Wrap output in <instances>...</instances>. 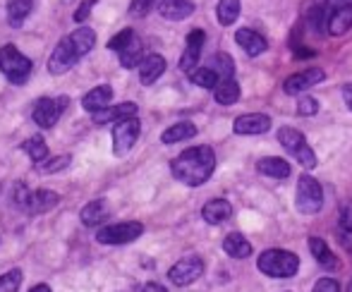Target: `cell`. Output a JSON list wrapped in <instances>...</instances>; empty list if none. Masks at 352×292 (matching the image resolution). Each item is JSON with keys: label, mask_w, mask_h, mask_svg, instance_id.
I'll return each mask as SVG.
<instances>
[{"label": "cell", "mask_w": 352, "mask_h": 292, "mask_svg": "<svg viewBox=\"0 0 352 292\" xmlns=\"http://www.w3.org/2000/svg\"><path fill=\"white\" fill-rule=\"evenodd\" d=\"M140 132H142V125L137 117L116 122V127H113V153H116V156H125V153L137 144Z\"/></svg>", "instance_id": "ba28073f"}, {"label": "cell", "mask_w": 352, "mask_h": 292, "mask_svg": "<svg viewBox=\"0 0 352 292\" xmlns=\"http://www.w3.org/2000/svg\"><path fill=\"white\" fill-rule=\"evenodd\" d=\"M324 79H326L324 70L309 67V70H302V72L292 74V77H287L285 82H283V91H285L287 96H297V93H302V91H307V89L316 87V84L324 82Z\"/></svg>", "instance_id": "9c48e42d"}, {"label": "cell", "mask_w": 352, "mask_h": 292, "mask_svg": "<svg viewBox=\"0 0 352 292\" xmlns=\"http://www.w3.org/2000/svg\"><path fill=\"white\" fill-rule=\"evenodd\" d=\"M120 65L125 67V70H135L137 65L142 63V58H144V46H142V41L137 36H132V41L127 43L125 48H122L120 53Z\"/></svg>", "instance_id": "f1b7e54d"}, {"label": "cell", "mask_w": 352, "mask_h": 292, "mask_svg": "<svg viewBox=\"0 0 352 292\" xmlns=\"http://www.w3.org/2000/svg\"><path fill=\"white\" fill-rule=\"evenodd\" d=\"M232 130L235 135H264L271 130V117L261 115V113H247V115L235 117Z\"/></svg>", "instance_id": "5bb4252c"}, {"label": "cell", "mask_w": 352, "mask_h": 292, "mask_svg": "<svg viewBox=\"0 0 352 292\" xmlns=\"http://www.w3.org/2000/svg\"><path fill=\"white\" fill-rule=\"evenodd\" d=\"M230 216H232V206H230V201H226V199H211V201H206L204 209H201V218L209 223V225H221V223H226Z\"/></svg>", "instance_id": "ac0fdd59"}, {"label": "cell", "mask_w": 352, "mask_h": 292, "mask_svg": "<svg viewBox=\"0 0 352 292\" xmlns=\"http://www.w3.org/2000/svg\"><path fill=\"white\" fill-rule=\"evenodd\" d=\"M350 27H352V5L336 8L329 17V32L333 36H343L345 32H350Z\"/></svg>", "instance_id": "603a6c76"}, {"label": "cell", "mask_w": 352, "mask_h": 292, "mask_svg": "<svg viewBox=\"0 0 352 292\" xmlns=\"http://www.w3.org/2000/svg\"><path fill=\"white\" fill-rule=\"evenodd\" d=\"M311 292H340V285H338V280H333V278H321Z\"/></svg>", "instance_id": "b9f144b4"}, {"label": "cell", "mask_w": 352, "mask_h": 292, "mask_svg": "<svg viewBox=\"0 0 352 292\" xmlns=\"http://www.w3.org/2000/svg\"><path fill=\"white\" fill-rule=\"evenodd\" d=\"M297 211L302 214H319L324 206V190H321L319 180H314L311 175H302L297 182V196H295Z\"/></svg>", "instance_id": "277c9868"}, {"label": "cell", "mask_w": 352, "mask_h": 292, "mask_svg": "<svg viewBox=\"0 0 352 292\" xmlns=\"http://www.w3.org/2000/svg\"><path fill=\"white\" fill-rule=\"evenodd\" d=\"M173 177L187 187H199L216 170V153L211 146H192L170 163Z\"/></svg>", "instance_id": "6da1fadb"}, {"label": "cell", "mask_w": 352, "mask_h": 292, "mask_svg": "<svg viewBox=\"0 0 352 292\" xmlns=\"http://www.w3.org/2000/svg\"><path fill=\"white\" fill-rule=\"evenodd\" d=\"M295 158L300 161V166H305V168H307V170L316 168V156H314V151H311V146L307 144V142L295 151Z\"/></svg>", "instance_id": "74e56055"}, {"label": "cell", "mask_w": 352, "mask_h": 292, "mask_svg": "<svg viewBox=\"0 0 352 292\" xmlns=\"http://www.w3.org/2000/svg\"><path fill=\"white\" fill-rule=\"evenodd\" d=\"M108 204L103 199H98V201H89L87 206L82 209V214H79V218H82V223L87 227H94V225H98V223H103L108 218Z\"/></svg>", "instance_id": "cb8c5ba5"}, {"label": "cell", "mask_w": 352, "mask_h": 292, "mask_svg": "<svg viewBox=\"0 0 352 292\" xmlns=\"http://www.w3.org/2000/svg\"><path fill=\"white\" fill-rule=\"evenodd\" d=\"M72 163V156L70 153H63V156H56V158H46L43 163H38V172H46V175H51V172H58L63 170V168H67Z\"/></svg>", "instance_id": "e575fe53"}, {"label": "cell", "mask_w": 352, "mask_h": 292, "mask_svg": "<svg viewBox=\"0 0 352 292\" xmlns=\"http://www.w3.org/2000/svg\"><path fill=\"white\" fill-rule=\"evenodd\" d=\"M132 36H135V32H132L130 27H127V29H122V32H118L116 36H113L111 41H108V51H113V53H120L122 48H125L127 43L132 41Z\"/></svg>", "instance_id": "8d00e7d4"}, {"label": "cell", "mask_w": 352, "mask_h": 292, "mask_svg": "<svg viewBox=\"0 0 352 292\" xmlns=\"http://www.w3.org/2000/svg\"><path fill=\"white\" fill-rule=\"evenodd\" d=\"M278 142H280V146H285V151L287 153H292L295 156V151L300 148L302 144H305V135L302 132H297V130H292V127H280V132H278Z\"/></svg>", "instance_id": "1f68e13d"}, {"label": "cell", "mask_w": 352, "mask_h": 292, "mask_svg": "<svg viewBox=\"0 0 352 292\" xmlns=\"http://www.w3.org/2000/svg\"><path fill=\"white\" fill-rule=\"evenodd\" d=\"M70 43H72L74 53H77L79 58H84L94 46H96V34H94V29H89V27H79L77 32L70 34Z\"/></svg>", "instance_id": "484cf974"}, {"label": "cell", "mask_w": 352, "mask_h": 292, "mask_svg": "<svg viewBox=\"0 0 352 292\" xmlns=\"http://www.w3.org/2000/svg\"><path fill=\"white\" fill-rule=\"evenodd\" d=\"M209 67L218 74V82H221V79H232V74H235V63H232V58L228 56V53H218V56H213Z\"/></svg>", "instance_id": "d6a6232c"}, {"label": "cell", "mask_w": 352, "mask_h": 292, "mask_svg": "<svg viewBox=\"0 0 352 292\" xmlns=\"http://www.w3.org/2000/svg\"><path fill=\"white\" fill-rule=\"evenodd\" d=\"M309 251L324 269H338V261H336L333 251L329 249V245L321 237H309Z\"/></svg>", "instance_id": "4316f807"}, {"label": "cell", "mask_w": 352, "mask_h": 292, "mask_svg": "<svg viewBox=\"0 0 352 292\" xmlns=\"http://www.w3.org/2000/svg\"><path fill=\"white\" fill-rule=\"evenodd\" d=\"M256 170H259L261 175L276 177V180H285V177L290 175V163L278 156H266L256 163Z\"/></svg>", "instance_id": "ffe728a7"}, {"label": "cell", "mask_w": 352, "mask_h": 292, "mask_svg": "<svg viewBox=\"0 0 352 292\" xmlns=\"http://www.w3.org/2000/svg\"><path fill=\"white\" fill-rule=\"evenodd\" d=\"M67 103H70V98L67 96H60V98H41V101L34 106V122H36L38 127H43V130H51V127H56V122L60 120V115L65 113Z\"/></svg>", "instance_id": "8992f818"}, {"label": "cell", "mask_w": 352, "mask_h": 292, "mask_svg": "<svg viewBox=\"0 0 352 292\" xmlns=\"http://www.w3.org/2000/svg\"><path fill=\"white\" fill-rule=\"evenodd\" d=\"M130 117H137V103H118V106H106L101 111L91 113V120L96 125H116V122L130 120Z\"/></svg>", "instance_id": "8fae6325"}, {"label": "cell", "mask_w": 352, "mask_h": 292, "mask_svg": "<svg viewBox=\"0 0 352 292\" xmlns=\"http://www.w3.org/2000/svg\"><path fill=\"white\" fill-rule=\"evenodd\" d=\"M216 17L223 27H230L240 17V0H218L216 5Z\"/></svg>", "instance_id": "f546056e"}, {"label": "cell", "mask_w": 352, "mask_h": 292, "mask_svg": "<svg viewBox=\"0 0 352 292\" xmlns=\"http://www.w3.org/2000/svg\"><path fill=\"white\" fill-rule=\"evenodd\" d=\"M348 292H352V283H350V288H348Z\"/></svg>", "instance_id": "c3c4849f"}, {"label": "cell", "mask_w": 352, "mask_h": 292, "mask_svg": "<svg viewBox=\"0 0 352 292\" xmlns=\"http://www.w3.org/2000/svg\"><path fill=\"white\" fill-rule=\"evenodd\" d=\"M58 204H60V194H58V192L36 190V192H29L27 201H24V209H27L32 216H38V214H48V211H53Z\"/></svg>", "instance_id": "4fadbf2b"}, {"label": "cell", "mask_w": 352, "mask_h": 292, "mask_svg": "<svg viewBox=\"0 0 352 292\" xmlns=\"http://www.w3.org/2000/svg\"><path fill=\"white\" fill-rule=\"evenodd\" d=\"M223 251L232 259H247L252 254V245L247 242V237L242 232H230L223 240Z\"/></svg>", "instance_id": "44dd1931"}, {"label": "cell", "mask_w": 352, "mask_h": 292, "mask_svg": "<svg viewBox=\"0 0 352 292\" xmlns=\"http://www.w3.org/2000/svg\"><path fill=\"white\" fill-rule=\"evenodd\" d=\"M297 113H300V115H305V117L316 115V113H319V101H316V98H311V96H302L300 101H297Z\"/></svg>", "instance_id": "ab89813d"}, {"label": "cell", "mask_w": 352, "mask_h": 292, "mask_svg": "<svg viewBox=\"0 0 352 292\" xmlns=\"http://www.w3.org/2000/svg\"><path fill=\"white\" fill-rule=\"evenodd\" d=\"M235 41L242 46V51L247 53V56L256 58L261 56V53L269 48V41H266L261 34H256L254 29H237L235 32Z\"/></svg>", "instance_id": "2e32d148"}, {"label": "cell", "mask_w": 352, "mask_h": 292, "mask_svg": "<svg viewBox=\"0 0 352 292\" xmlns=\"http://www.w3.org/2000/svg\"><path fill=\"white\" fill-rule=\"evenodd\" d=\"M98 0H82V5L77 8V12H74V22H87L89 19V14H91V10H94V5H96Z\"/></svg>", "instance_id": "60d3db41"}, {"label": "cell", "mask_w": 352, "mask_h": 292, "mask_svg": "<svg viewBox=\"0 0 352 292\" xmlns=\"http://www.w3.org/2000/svg\"><path fill=\"white\" fill-rule=\"evenodd\" d=\"M22 271L19 269H12L8 273L0 276V292H17L19 285H22Z\"/></svg>", "instance_id": "d590c367"}, {"label": "cell", "mask_w": 352, "mask_h": 292, "mask_svg": "<svg viewBox=\"0 0 352 292\" xmlns=\"http://www.w3.org/2000/svg\"><path fill=\"white\" fill-rule=\"evenodd\" d=\"M204 41H206V34L201 32V29H192L190 36H187L185 53H182V58H180V70H185V72L195 70L201 58V51H204Z\"/></svg>", "instance_id": "7c38bea8"}, {"label": "cell", "mask_w": 352, "mask_h": 292, "mask_svg": "<svg viewBox=\"0 0 352 292\" xmlns=\"http://www.w3.org/2000/svg\"><path fill=\"white\" fill-rule=\"evenodd\" d=\"M34 10V0H8V22L10 27H22Z\"/></svg>", "instance_id": "d4e9b609"}, {"label": "cell", "mask_w": 352, "mask_h": 292, "mask_svg": "<svg viewBox=\"0 0 352 292\" xmlns=\"http://www.w3.org/2000/svg\"><path fill=\"white\" fill-rule=\"evenodd\" d=\"M29 292H53L51 288H48V285L46 283H38V285H34V288L32 290H29Z\"/></svg>", "instance_id": "7dc6e473"}, {"label": "cell", "mask_w": 352, "mask_h": 292, "mask_svg": "<svg viewBox=\"0 0 352 292\" xmlns=\"http://www.w3.org/2000/svg\"><path fill=\"white\" fill-rule=\"evenodd\" d=\"M142 292H168V290L163 288V285H158V283H146L142 288Z\"/></svg>", "instance_id": "f6af8a7d"}, {"label": "cell", "mask_w": 352, "mask_h": 292, "mask_svg": "<svg viewBox=\"0 0 352 292\" xmlns=\"http://www.w3.org/2000/svg\"><path fill=\"white\" fill-rule=\"evenodd\" d=\"M144 225L137 221H125V223H111V225L98 227L96 242L101 245H130L137 237H142Z\"/></svg>", "instance_id": "5b68a950"}, {"label": "cell", "mask_w": 352, "mask_h": 292, "mask_svg": "<svg viewBox=\"0 0 352 292\" xmlns=\"http://www.w3.org/2000/svg\"><path fill=\"white\" fill-rule=\"evenodd\" d=\"M256 266L271 278H292L300 271V259L287 249H269L259 256Z\"/></svg>", "instance_id": "7a4b0ae2"}, {"label": "cell", "mask_w": 352, "mask_h": 292, "mask_svg": "<svg viewBox=\"0 0 352 292\" xmlns=\"http://www.w3.org/2000/svg\"><path fill=\"white\" fill-rule=\"evenodd\" d=\"M158 12L163 19L182 22L195 12V0H158Z\"/></svg>", "instance_id": "9a60e30c"}, {"label": "cell", "mask_w": 352, "mask_h": 292, "mask_svg": "<svg viewBox=\"0 0 352 292\" xmlns=\"http://www.w3.org/2000/svg\"><path fill=\"white\" fill-rule=\"evenodd\" d=\"M204 276V259L201 256H185L180 259L170 271H168V280L175 285H192L195 280H199Z\"/></svg>", "instance_id": "52a82bcc"}, {"label": "cell", "mask_w": 352, "mask_h": 292, "mask_svg": "<svg viewBox=\"0 0 352 292\" xmlns=\"http://www.w3.org/2000/svg\"><path fill=\"white\" fill-rule=\"evenodd\" d=\"M158 5V0H132L130 3V14L132 17H146L153 8Z\"/></svg>", "instance_id": "f35d334b"}, {"label": "cell", "mask_w": 352, "mask_h": 292, "mask_svg": "<svg viewBox=\"0 0 352 292\" xmlns=\"http://www.w3.org/2000/svg\"><path fill=\"white\" fill-rule=\"evenodd\" d=\"M22 148H24V153L32 158V163H36V166L48 158V146H46V142H43V137H29L22 144Z\"/></svg>", "instance_id": "4dcf8cb0"}, {"label": "cell", "mask_w": 352, "mask_h": 292, "mask_svg": "<svg viewBox=\"0 0 352 292\" xmlns=\"http://www.w3.org/2000/svg\"><path fill=\"white\" fill-rule=\"evenodd\" d=\"M197 135V127L192 122H175L170 125L166 132L161 135V142L163 144H177V142H185V139H192Z\"/></svg>", "instance_id": "83f0119b"}, {"label": "cell", "mask_w": 352, "mask_h": 292, "mask_svg": "<svg viewBox=\"0 0 352 292\" xmlns=\"http://www.w3.org/2000/svg\"><path fill=\"white\" fill-rule=\"evenodd\" d=\"M309 19H311V27L314 29H321V19H324V10L321 8H314L309 12Z\"/></svg>", "instance_id": "7bdbcfd3"}, {"label": "cell", "mask_w": 352, "mask_h": 292, "mask_svg": "<svg viewBox=\"0 0 352 292\" xmlns=\"http://www.w3.org/2000/svg\"><path fill=\"white\" fill-rule=\"evenodd\" d=\"M329 5L331 8H345V5H352V0H329Z\"/></svg>", "instance_id": "bcb514c9"}, {"label": "cell", "mask_w": 352, "mask_h": 292, "mask_svg": "<svg viewBox=\"0 0 352 292\" xmlns=\"http://www.w3.org/2000/svg\"><path fill=\"white\" fill-rule=\"evenodd\" d=\"M111 101H113V89L108 87V84H101V87H94L89 93H84L82 106L87 113H96V111H101V108H106Z\"/></svg>", "instance_id": "d6986e66"}, {"label": "cell", "mask_w": 352, "mask_h": 292, "mask_svg": "<svg viewBox=\"0 0 352 292\" xmlns=\"http://www.w3.org/2000/svg\"><path fill=\"white\" fill-rule=\"evenodd\" d=\"M190 79L192 84H197V87L201 89H213L218 84V74L211 70V67H195V70L190 72Z\"/></svg>", "instance_id": "836d02e7"}, {"label": "cell", "mask_w": 352, "mask_h": 292, "mask_svg": "<svg viewBox=\"0 0 352 292\" xmlns=\"http://www.w3.org/2000/svg\"><path fill=\"white\" fill-rule=\"evenodd\" d=\"M32 60L24 56L22 51H17L14 43H5L0 48V72L5 74V79L12 84H24L32 74Z\"/></svg>", "instance_id": "3957f363"}, {"label": "cell", "mask_w": 352, "mask_h": 292, "mask_svg": "<svg viewBox=\"0 0 352 292\" xmlns=\"http://www.w3.org/2000/svg\"><path fill=\"white\" fill-rule=\"evenodd\" d=\"M343 98H345V106L352 111V84H345L343 87Z\"/></svg>", "instance_id": "ee69618b"}, {"label": "cell", "mask_w": 352, "mask_h": 292, "mask_svg": "<svg viewBox=\"0 0 352 292\" xmlns=\"http://www.w3.org/2000/svg\"><path fill=\"white\" fill-rule=\"evenodd\" d=\"M77 60H79V56L74 53L70 36H65L56 48H53L51 58H48V70H51V74H65Z\"/></svg>", "instance_id": "30bf717a"}, {"label": "cell", "mask_w": 352, "mask_h": 292, "mask_svg": "<svg viewBox=\"0 0 352 292\" xmlns=\"http://www.w3.org/2000/svg\"><path fill=\"white\" fill-rule=\"evenodd\" d=\"M137 70H140L142 84H153L156 79L163 77V72H166V58L156 56V53H151V56H144L142 63L137 65Z\"/></svg>", "instance_id": "e0dca14e"}, {"label": "cell", "mask_w": 352, "mask_h": 292, "mask_svg": "<svg viewBox=\"0 0 352 292\" xmlns=\"http://www.w3.org/2000/svg\"><path fill=\"white\" fill-rule=\"evenodd\" d=\"M213 98L221 106H232V103L240 101V84L235 79H221V82L213 87Z\"/></svg>", "instance_id": "7402d4cb"}]
</instances>
